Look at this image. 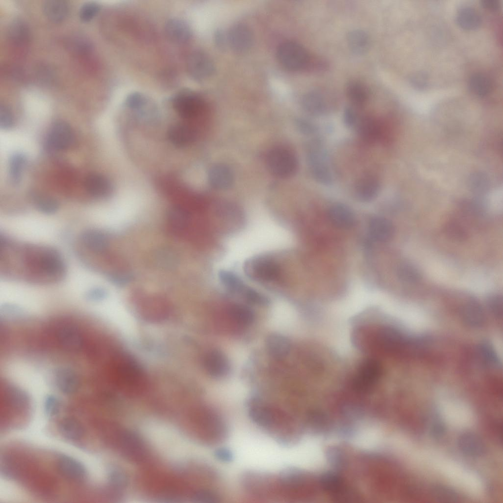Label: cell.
I'll return each mask as SVG.
<instances>
[{"label":"cell","mask_w":503,"mask_h":503,"mask_svg":"<svg viewBox=\"0 0 503 503\" xmlns=\"http://www.w3.org/2000/svg\"><path fill=\"white\" fill-rule=\"evenodd\" d=\"M1 274L28 283L48 285L61 280L66 265L62 255L51 247L21 243L0 236Z\"/></svg>","instance_id":"obj_1"},{"label":"cell","mask_w":503,"mask_h":503,"mask_svg":"<svg viewBox=\"0 0 503 503\" xmlns=\"http://www.w3.org/2000/svg\"><path fill=\"white\" fill-rule=\"evenodd\" d=\"M248 414L255 424L279 443L283 445L290 443L291 422L284 412L254 399L249 404Z\"/></svg>","instance_id":"obj_2"},{"label":"cell","mask_w":503,"mask_h":503,"mask_svg":"<svg viewBox=\"0 0 503 503\" xmlns=\"http://www.w3.org/2000/svg\"><path fill=\"white\" fill-rule=\"evenodd\" d=\"M307 160L310 173L317 182L326 186L333 183L334 174L330 158L321 142L314 140L309 144Z\"/></svg>","instance_id":"obj_3"},{"label":"cell","mask_w":503,"mask_h":503,"mask_svg":"<svg viewBox=\"0 0 503 503\" xmlns=\"http://www.w3.org/2000/svg\"><path fill=\"white\" fill-rule=\"evenodd\" d=\"M277 57L279 63L291 71H299L308 68L312 58L306 49L301 44L292 41L281 43L277 50Z\"/></svg>","instance_id":"obj_4"},{"label":"cell","mask_w":503,"mask_h":503,"mask_svg":"<svg viewBox=\"0 0 503 503\" xmlns=\"http://www.w3.org/2000/svg\"><path fill=\"white\" fill-rule=\"evenodd\" d=\"M266 164L274 175L287 178L293 175L298 168V161L290 150L281 147L275 148L268 153Z\"/></svg>","instance_id":"obj_5"},{"label":"cell","mask_w":503,"mask_h":503,"mask_svg":"<svg viewBox=\"0 0 503 503\" xmlns=\"http://www.w3.org/2000/svg\"><path fill=\"white\" fill-rule=\"evenodd\" d=\"M246 275L259 282H271L278 279L280 268L275 261L265 256H257L248 259L244 265Z\"/></svg>","instance_id":"obj_6"},{"label":"cell","mask_w":503,"mask_h":503,"mask_svg":"<svg viewBox=\"0 0 503 503\" xmlns=\"http://www.w3.org/2000/svg\"><path fill=\"white\" fill-rule=\"evenodd\" d=\"M114 369L116 381L122 387H139L145 381L141 368L130 357L122 356L117 359Z\"/></svg>","instance_id":"obj_7"},{"label":"cell","mask_w":503,"mask_h":503,"mask_svg":"<svg viewBox=\"0 0 503 503\" xmlns=\"http://www.w3.org/2000/svg\"><path fill=\"white\" fill-rule=\"evenodd\" d=\"M173 109L183 118H191L198 115L204 107L202 98L196 91L190 89H182L173 95L171 98Z\"/></svg>","instance_id":"obj_8"},{"label":"cell","mask_w":503,"mask_h":503,"mask_svg":"<svg viewBox=\"0 0 503 503\" xmlns=\"http://www.w3.org/2000/svg\"><path fill=\"white\" fill-rule=\"evenodd\" d=\"M186 70L189 77L196 82H202L214 73L215 66L210 56L205 52L197 50L188 56Z\"/></svg>","instance_id":"obj_9"},{"label":"cell","mask_w":503,"mask_h":503,"mask_svg":"<svg viewBox=\"0 0 503 503\" xmlns=\"http://www.w3.org/2000/svg\"><path fill=\"white\" fill-rule=\"evenodd\" d=\"M76 137L71 125L63 120H57L51 125L47 134L46 143L51 149L57 151L70 149L75 144Z\"/></svg>","instance_id":"obj_10"},{"label":"cell","mask_w":503,"mask_h":503,"mask_svg":"<svg viewBox=\"0 0 503 503\" xmlns=\"http://www.w3.org/2000/svg\"><path fill=\"white\" fill-rule=\"evenodd\" d=\"M382 373L381 366L374 359H366L359 366L353 381L357 391L366 392L377 384Z\"/></svg>","instance_id":"obj_11"},{"label":"cell","mask_w":503,"mask_h":503,"mask_svg":"<svg viewBox=\"0 0 503 503\" xmlns=\"http://www.w3.org/2000/svg\"><path fill=\"white\" fill-rule=\"evenodd\" d=\"M332 97L327 91L315 89L306 92L303 96L301 104L308 114L317 117L327 114L332 107Z\"/></svg>","instance_id":"obj_12"},{"label":"cell","mask_w":503,"mask_h":503,"mask_svg":"<svg viewBox=\"0 0 503 503\" xmlns=\"http://www.w3.org/2000/svg\"><path fill=\"white\" fill-rule=\"evenodd\" d=\"M241 479L244 488L253 495L267 496L275 489V478L265 473L248 472L243 475Z\"/></svg>","instance_id":"obj_13"},{"label":"cell","mask_w":503,"mask_h":503,"mask_svg":"<svg viewBox=\"0 0 503 503\" xmlns=\"http://www.w3.org/2000/svg\"><path fill=\"white\" fill-rule=\"evenodd\" d=\"M227 43L237 52L249 50L253 43L254 36L250 28L243 23L233 25L227 33Z\"/></svg>","instance_id":"obj_14"},{"label":"cell","mask_w":503,"mask_h":503,"mask_svg":"<svg viewBox=\"0 0 503 503\" xmlns=\"http://www.w3.org/2000/svg\"><path fill=\"white\" fill-rule=\"evenodd\" d=\"M56 337L58 344L69 351H80L84 344L81 331L76 326L70 323H63L58 326Z\"/></svg>","instance_id":"obj_15"},{"label":"cell","mask_w":503,"mask_h":503,"mask_svg":"<svg viewBox=\"0 0 503 503\" xmlns=\"http://www.w3.org/2000/svg\"><path fill=\"white\" fill-rule=\"evenodd\" d=\"M56 467L61 475L72 481H82L86 479L87 475L84 466L78 460L67 455L59 456L56 461Z\"/></svg>","instance_id":"obj_16"},{"label":"cell","mask_w":503,"mask_h":503,"mask_svg":"<svg viewBox=\"0 0 503 503\" xmlns=\"http://www.w3.org/2000/svg\"><path fill=\"white\" fill-rule=\"evenodd\" d=\"M53 379L55 386L62 393L72 394L78 390L80 382L77 373L72 368L59 367L54 371Z\"/></svg>","instance_id":"obj_17"},{"label":"cell","mask_w":503,"mask_h":503,"mask_svg":"<svg viewBox=\"0 0 503 503\" xmlns=\"http://www.w3.org/2000/svg\"><path fill=\"white\" fill-rule=\"evenodd\" d=\"M84 187L89 195L96 198L108 197L113 190L112 184L110 179L98 173L88 175L84 181Z\"/></svg>","instance_id":"obj_18"},{"label":"cell","mask_w":503,"mask_h":503,"mask_svg":"<svg viewBox=\"0 0 503 503\" xmlns=\"http://www.w3.org/2000/svg\"><path fill=\"white\" fill-rule=\"evenodd\" d=\"M204 365L208 373L215 378H221L228 374L230 364L227 356L218 349L209 351L204 359Z\"/></svg>","instance_id":"obj_19"},{"label":"cell","mask_w":503,"mask_h":503,"mask_svg":"<svg viewBox=\"0 0 503 503\" xmlns=\"http://www.w3.org/2000/svg\"><path fill=\"white\" fill-rule=\"evenodd\" d=\"M164 32L167 39L175 44L185 43L192 35L189 25L185 21L178 18H170L166 21Z\"/></svg>","instance_id":"obj_20"},{"label":"cell","mask_w":503,"mask_h":503,"mask_svg":"<svg viewBox=\"0 0 503 503\" xmlns=\"http://www.w3.org/2000/svg\"><path fill=\"white\" fill-rule=\"evenodd\" d=\"M457 443L460 450L471 457L481 456L485 452V446L482 439L471 431L461 433L458 438Z\"/></svg>","instance_id":"obj_21"},{"label":"cell","mask_w":503,"mask_h":503,"mask_svg":"<svg viewBox=\"0 0 503 503\" xmlns=\"http://www.w3.org/2000/svg\"><path fill=\"white\" fill-rule=\"evenodd\" d=\"M209 183L213 188L218 190H226L233 185L234 174L227 166L217 164L212 166L208 173Z\"/></svg>","instance_id":"obj_22"},{"label":"cell","mask_w":503,"mask_h":503,"mask_svg":"<svg viewBox=\"0 0 503 503\" xmlns=\"http://www.w3.org/2000/svg\"><path fill=\"white\" fill-rule=\"evenodd\" d=\"M328 216L331 224L338 228L347 229L355 224L353 213L350 208L342 203L332 205L328 210Z\"/></svg>","instance_id":"obj_23"},{"label":"cell","mask_w":503,"mask_h":503,"mask_svg":"<svg viewBox=\"0 0 503 503\" xmlns=\"http://www.w3.org/2000/svg\"><path fill=\"white\" fill-rule=\"evenodd\" d=\"M354 189L357 199L362 202H369L378 196L381 185L379 180L375 177L367 176L360 179Z\"/></svg>","instance_id":"obj_24"},{"label":"cell","mask_w":503,"mask_h":503,"mask_svg":"<svg viewBox=\"0 0 503 503\" xmlns=\"http://www.w3.org/2000/svg\"><path fill=\"white\" fill-rule=\"evenodd\" d=\"M355 128L360 138L368 143L375 142L381 135V128L379 122L369 116L360 117Z\"/></svg>","instance_id":"obj_25"},{"label":"cell","mask_w":503,"mask_h":503,"mask_svg":"<svg viewBox=\"0 0 503 503\" xmlns=\"http://www.w3.org/2000/svg\"><path fill=\"white\" fill-rule=\"evenodd\" d=\"M265 346L268 353L276 359H281L289 354L291 345L289 339L279 334H271L266 338Z\"/></svg>","instance_id":"obj_26"},{"label":"cell","mask_w":503,"mask_h":503,"mask_svg":"<svg viewBox=\"0 0 503 503\" xmlns=\"http://www.w3.org/2000/svg\"><path fill=\"white\" fill-rule=\"evenodd\" d=\"M455 21L458 26L466 30H473L481 25L482 19L479 12L470 6H463L457 10Z\"/></svg>","instance_id":"obj_27"},{"label":"cell","mask_w":503,"mask_h":503,"mask_svg":"<svg viewBox=\"0 0 503 503\" xmlns=\"http://www.w3.org/2000/svg\"><path fill=\"white\" fill-rule=\"evenodd\" d=\"M368 230L371 237L381 242L390 240L394 233V227L391 222L381 217H375L370 220Z\"/></svg>","instance_id":"obj_28"},{"label":"cell","mask_w":503,"mask_h":503,"mask_svg":"<svg viewBox=\"0 0 503 503\" xmlns=\"http://www.w3.org/2000/svg\"><path fill=\"white\" fill-rule=\"evenodd\" d=\"M168 137L173 145L182 148L193 142L196 138V134L194 130L189 126L178 124L169 128L168 132Z\"/></svg>","instance_id":"obj_29"},{"label":"cell","mask_w":503,"mask_h":503,"mask_svg":"<svg viewBox=\"0 0 503 503\" xmlns=\"http://www.w3.org/2000/svg\"><path fill=\"white\" fill-rule=\"evenodd\" d=\"M42 9L47 19L54 23L62 22L69 13L68 3L62 0H46L43 3Z\"/></svg>","instance_id":"obj_30"},{"label":"cell","mask_w":503,"mask_h":503,"mask_svg":"<svg viewBox=\"0 0 503 503\" xmlns=\"http://www.w3.org/2000/svg\"><path fill=\"white\" fill-rule=\"evenodd\" d=\"M6 35L8 40L12 43L21 46L26 44L29 41L30 30L25 21L16 19L9 24Z\"/></svg>","instance_id":"obj_31"},{"label":"cell","mask_w":503,"mask_h":503,"mask_svg":"<svg viewBox=\"0 0 503 503\" xmlns=\"http://www.w3.org/2000/svg\"><path fill=\"white\" fill-rule=\"evenodd\" d=\"M347 41L350 50L356 55H364L370 47V37L366 32L362 29L349 31L347 35Z\"/></svg>","instance_id":"obj_32"},{"label":"cell","mask_w":503,"mask_h":503,"mask_svg":"<svg viewBox=\"0 0 503 503\" xmlns=\"http://www.w3.org/2000/svg\"><path fill=\"white\" fill-rule=\"evenodd\" d=\"M462 313L465 323L471 327H478L483 324L484 316L482 308L474 299H471L464 305Z\"/></svg>","instance_id":"obj_33"},{"label":"cell","mask_w":503,"mask_h":503,"mask_svg":"<svg viewBox=\"0 0 503 503\" xmlns=\"http://www.w3.org/2000/svg\"><path fill=\"white\" fill-rule=\"evenodd\" d=\"M346 92L349 100L356 107H361L365 104L369 96L366 86L357 80H351L348 82L346 86Z\"/></svg>","instance_id":"obj_34"},{"label":"cell","mask_w":503,"mask_h":503,"mask_svg":"<svg viewBox=\"0 0 503 503\" xmlns=\"http://www.w3.org/2000/svg\"><path fill=\"white\" fill-rule=\"evenodd\" d=\"M27 163V156L22 152H16L11 156L9 161L8 173L11 182L13 185H17L21 182Z\"/></svg>","instance_id":"obj_35"},{"label":"cell","mask_w":503,"mask_h":503,"mask_svg":"<svg viewBox=\"0 0 503 503\" xmlns=\"http://www.w3.org/2000/svg\"><path fill=\"white\" fill-rule=\"evenodd\" d=\"M59 431L65 438L76 441L84 435V430L82 423L76 419L67 417L62 419L59 423Z\"/></svg>","instance_id":"obj_36"},{"label":"cell","mask_w":503,"mask_h":503,"mask_svg":"<svg viewBox=\"0 0 503 503\" xmlns=\"http://www.w3.org/2000/svg\"><path fill=\"white\" fill-rule=\"evenodd\" d=\"M468 85L470 91L480 97L487 96L492 89V83L490 78L482 73L472 74L469 78Z\"/></svg>","instance_id":"obj_37"},{"label":"cell","mask_w":503,"mask_h":503,"mask_svg":"<svg viewBox=\"0 0 503 503\" xmlns=\"http://www.w3.org/2000/svg\"><path fill=\"white\" fill-rule=\"evenodd\" d=\"M229 314L234 321L242 326L250 325L255 319L253 310L250 307L241 304L232 305L229 309Z\"/></svg>","instance_id":"obj_38"},{"label":"cell","mask_w":503,"mask_h":503,"mask_svg":"<svg viewBox=\"0 0 503 503\" xmlns=\"http://www.w3.org/2000/svg\"><path fill=\"white\" fill-rule=\"evenodd\" d=\"M219 278L223 285L231 293L242 295L247 287L237 276L229 271H221Z\"/></svg>","instance_id":"obj_39"},{"label":"cell","mask_w":503,"mask_h":503,"mask_svg":"<svg viewBox=\"0 0 503 503\" xmlns=\"http://www.w3.org/2000/svg\"><path fill=\"white\" fill-rule=\"evenodd\" d=\"M6 396L8 402L14 407L23 409L28 405L29 397L23 389L15 385H10L6 390Z\"/></svg>","instance_id":"obj_40"},{"label":"cell","mask_w":503,"mask_h":503,"mask_svg":"<svg viewBox=\"0 0 503 503\" xmlns=\"http://www.w3.org/2000/svg\"><path fill=\"white\" fill-rule=\"evenodd\" d=\"M32 199L35 207L44 213H54L59 207L58 200L50 195L34 193L32 194Z\"/></svg>","instance_id":"obj_41"},{"label":"cell","mask_w":503,"mask_h":503,"mask_svg":"<svg viewBox=\"0 0 503 503\" xmlns=\"http://www.w3.org/2000/svg\"><path fill=\"white\" fill-rule=\"evenodd\" d=\"M397 274L401 280L409 283H416L421 279L419 270L413 264L408 263H403L399 266Z\"/></svg>","instance_id":"obj_42"},{"label":"cell","mask_w":503,"mask_h":503,"mask_svg":"<svg viewBox=\"0 0 503 503\" xmlns=\"http://www.w3.org/2000/svg\"><path fill=\"white\" fill-rule=\"evenodd\" d=\"M433 497L442 502H456L459 499L457 493L450 487L442 485H436L431 489Z\"/></svg>","instance_id":"obj_43"},{"label":"cell","mask_w":503,"mask_h":503,"mask_svg":"<svg viewBox=\"0 0 503 503\" xmlns=\"http://www.w3.org/2000/svg\"><path fill=\"white\" fill-rule=\"evenodd\" d=\"M149 102L146 95L139 92H134L127 95L124 105L130 110L141 111L146 108Z\"/></svg>","instance_id":"obj_44"},{"label":"cell","mask_w":503,"mask_h":503,"mask_svg":"<svg viewBox=\"0 0 503 503\" xmlns=\"http://www.w3.org/2000/svg\"><path fill=\"white\" fill-rule=\"evenodd\" d=\"M43 408L46 415L53 418L57 416L61 410V401L56 395L48 394L44 399Z\"/></svg>","instance_id":"obj_45"},{"label":"cell","mask_w":503,"mask_h":503,"mask_svg":"<svg viewBox=\"0 0 503 503\" xmlns=\"http://www.w3.org/2000/svg\"><path fill=\"white\" fill-rule=\"evenodd\" d=\"M479 352L482 360L488 366H498L499 364L498 358L491 346L487 343L480 344Z\"/></svg>","instance_id":"obj_46"},{"label":"cell","mask_w":503,"mask_h":503,"mask_svg":"<svg viewBox=\"0 0 503 503\" xmlns=\"http://www.w3.org/2000/svg\"><path fill=\"white\" fill-rule=\"evenodd\" d=\"M100 10L99 4L95 2H87L82 5L79 10V16L81 20L87 22L92 20Z\"/></svg>","instance_id":"obj_47"},{"label":"cell","mask_w":503,"mask_h":503,"mask_svg":"<svg viewBox=\"0 0 503 503\" xmlns=\"http://www.w3.org/2000/svg\"><path fill=\"white\" fill-rule=\"evenodd\" d=\"M220 496L216 492L210 490H200L196 492L192 497L195 503H216L220 502Z\"/></svg>","instance_id":"obj_48"},{"label":"cell","mask_w":503,"mask_h":503,"mask_svg":"<svg viewBox=\"0 0 503 503\" xmlns=\"http://www.w3.org/2000/svg\"><path fill=\"white\" fill-rule=\"evenodd\" d=\"M14 119L13 113L9 107L4 104L0 105V128L4 130H8L13 127Z\"/></svg>","instance_id":"obj_49"},{"label":"cell","mask_w":503,"mask_h":503,"mask_svg":"<svg viewBox=\"0 0 503 503\" xmlns=\"http://www.w3.org/2000/svg\"><path fill=\"white\" fill-rule=\"evenodd\" d=\"M242 296L248 302L254 305L264 306L269 303V300L265 295L248 286Z\"/></svg>","instance_id":"obj_50"},{"label":"cell","mask_w":503,"mask_h":503,"mask_svg":"<svg viewBox=\"0 0 503 503\" xmlns=\"http://www.w3.org/2000/svg\"><path fill=\"white\" fill-rule=\"evenodd\" d=\"M487 305L492 313L497 317H502L503 300L502 296L498 294L490 295L487 298Z\"/></svg>","instance_id":"obj_51"},{"label":"cell","mask_w":503,"mask_h":503,"mask_svg":"<svg viewBox=\"0 0 503 503\" xmlns=\"http://www.w3.org/2000/svg\"><path fill=\"white\" fill-rule=\"evenodd\" d=\"M360 118L359 113L354 107L348 106L345 108L343 113V121L347 128H355Z\"/></svg>","instance_id":"obj_52"},{"label":"cell","mask_w":503,"mask_h":503,"mask_svg":"<svg viewBox=\"0 0 503 503\" xmlns=\"http://www.w3.org/2000/svg\"><path fill=\"white\" fill-rule=\"evenodd\" d=\"M295 125L298 131L305 135H312L318 131L317 126L306 119L297 118L295 120Z\"/></svg>","instance_id":"obj_53"},{"label":"cell","mask_w":503,"mask_h":503,"mask_svg":"<svg viewBox=\"0 0 503 503\" xmlns=\"http://www.w3.org/2000/svg\"><path fill=\"white\" fill-rule=\"evenodd\" d=\"M409 81L412 86L416 89L422 90L428 86V77L423 72H417L411 75Z\"/></svg>","instance_id":"obj_54"},{"label":"cell","mask_w":503,"mask_h":503,"mask_svg":"<svg viewBox=\"0 0 503 503\" xmlns=\"http://www.w3.org/2000/svg\"><path fill=\"white\" fill-rule=\"evenodd\" d=\"M322 480L324 487L330 491H337L341 487V481L335 475H328L324 477Z\"/></svg>","instance_id":"obj_55"},{"label":"cell","mask_w":503,"mask_h":503,"mask_svg":"<svg viewBox=\"0 0 503 503\" xmlns=\"http://www.w3.org/2000/svg\"><path fill=\"white\" fill-rule=\"evenodd\" d=\"M216 458L219 461L224 463H229L234 459V454L229 448L226 447H220L214 452Z\"/></svg>","instance_id":"obj_56"},{"label":"cell","mask_w":503,"mask_h":503,"mask_svg":"<svg viewBox=\"0 0 503 503\" xmlns=\"http://www.w3.org/2000/svg\"><path fill=\"white\" fill-rule=\"evenodd\" d=\"M73 47L77 52L85 53L90 50L91 44L86 38L79 36L75 38L73 42Z\"/></svg>","instance_id":"obj_57"},{"label":"cell","mask_w":503,"mask_h":503,"mask_svg":"<svg viewBox=\"0 0 503 503\" xmlns=\"http://www.w3.org/2000/svg\"><path fill=\"white\" fill-rule=\"evenodd\" d=\"M1 313L4 317H8L10 319H21L25 315L22 310L12 306H4L2 309Z\"/></svg>","instance_id":"obj_58"},{"label":"cell","mask_w":503,"mask_h":503,"mask_svg":"<svg viewBox=\"0 0 503 503\" xmlns=\"http://www.w3.org/2000/svg\"><path fill=\"white\" fill-rule=\"evenodd\" d=\"M431 432L435 437L442 436L445 432V427L443 423L439 420L434 421L431 425Z\"/></svg>","instance_id":"obj_59"},{"label":"cell","mask_w":503,"mask_h":503,"mask_svg":"<svg viewBox=\"0 0 503 503\" xmlns=\"http://www.w3.org/2000/svg\"><path fill=\"white\" fill-rule=\"evenodd\" d=\"M110 479L112 482L117 485H122L125 482V476L119 470L112 471L110 474Z\"/></svg>","instance_id":"obj_60"},{"label":"cell","mask_w":503,"mask_h":503,"mask_svg":"<svg viewBox=\"0 0 503 503\" xmlns=\"http://www.w3.org/2000/svg\"><path fill=\"white\" fill-rule=\"evenodd\" d=\"M481 5L485 9L497 11L501 7V2L498 0H481Z\"/></svg>","instance_id":"obj_61"},{"label":"cell","mask_w":503,"mask_h":503,"mask_svg":"<svg viewBox=\"0 0 503 503\" xmlns=\"http://www.w3.org/2000/svg\"><path fill=\"white\" fill-rule=\"evenodd\" d=\"M215 40L218 47L224 48L225 44L227 43V34H225L220 30L217 31L215 35Z\"/></svg>","instance_id":"obj_62"},{"label":"cell","mask_w":503,"mask_h":503,"mask_svg":"<svg viewBox=\"0 0 503 503\" xmlns=\"http://www.w3.org/2000/svg\"><path fill=\"white\" fill-rule=\"evenodd\" d=\"M106 295L105 291L101 290H94L90 292L87 295V298L91 301H98L103 299Z\"/></svg>","instance_id":"obj_63"}]
</instances>
